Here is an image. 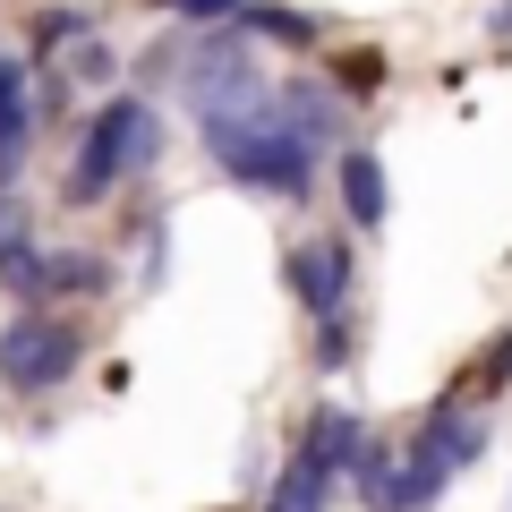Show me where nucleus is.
<instances>
[{"instance_id": "nucleus-1", "label": "nucleus", "mask_w": 512, "mask_h": 512, "mask_svg": "<svg viewBox=\"0 0 512 512\" xmlns=\"http://www.w3.org/2000/svg\"><path fill=\"white\" fill-rule=\"evenodd\" d=\"M197 137L239 188H265V197H308L316 188V146L274 111V86L239 111H197Z\"/></svg>"}, {"instance_id": "nucleus-2", "label": "nucleus", "mask_w": 512, "mask_h": 512, "mask_svg": "<svg viewBox=\"0 0 512 512\" xmlns=\"http://www.w3.org/2000/svg\"><path fill=\"white\" fill-rule=\"evenodd\" d=\"M154 154H163V120H154V103H146V94H111V103L86 120V137H77L69 205H103L128 171H154Z\"/></svg>"}, {"instance_id": "nucleus-3", "label": "nucleus", "mask_w": 512, "mask_h": 512, "mask_svg": "<svg viewBox=\"0 0 512 512\" xmlns=\"http://www.w3.org/2000/svg\"><path fill=\"white\" fill-rule=\"evenodd\" d=\"M359 453H367V427L350 419V410L325 402L308 427H299V444H291V461H282L265 512H325L333 504V478H350V461H359Z\"/></svg>"}, {"instance_id": "nucleus-4", "label": "nucleus", "mask_w": 512, "mask_h": 512, "mask_svg": "<svg viewBox=\"0 0 512 512\" xmlns=\"http://www.w3.org/2000/svg\"><path fill=\"white\" fill-rule=\"evenodd\" d=\"M180 94H188V111H239V103H256V94H265L256 43L239 35V26L188 43V52H180Z\"/></svg>"}, {"instance_id": "nucleus-5", "label": "nucleus", "mask_w": 512, "mask_h": 512, "mask_svg": "<svg viewBox=\"0 0 512 512\" xmlns=\"http://www.w3.org/2000/svg\"><path fill=\"white\" fill-rule=\"evenodd\" d=\"M77 325L69 316H18V325H0V384L9 393H52V384H69V367H77Z\"/></svg>"}, {"instance_id": "nucleus-6", "label": "nucleus", "mask_w": 512, "mask_h": 512, "mask_svg": "<svg viewBox=\"0 0 512 512\" xmlns=\"http://www.w3.org/2000/svg\"><path fill=\"white\" fill-rule=\"evenodd\" d=\"M282 282H291V299L325 325V316H342L350 308V239L333 231V239H299L291 256H282Z\"/></svg>"}, {"instance_id": "nucleus-7", "label": "nucleus", "mask_w": 512, "mask_h": 512, "mask_svg": "<svg viewBox=\"0 0 512 512\" xmlns=\"http://www.w3.org/2000/svg\"><path fill=\"white\" fill-rule=\"evenodd\" d=\"M274 111L308 137L316 154L342 146V86H325V77H291V86H274Z\"/></svg>"}, {"instance_id": "nucleus-8", "label": "nucleus", "mask_w": 512, "mask_h": 512, "mask_svg": "<svg viewBox=\"0 0 512 512\" xmlns=\"http://www.w3.org/2000/svg\"><path fill=\"white\" fill-rule=\"evenodd\" d=\"M94 291H111V265H103L94 248H52V256L35 248L26 299H94Z\"/></svg>"}, {"instance_id": "nucleus-9", "label": "nucleus", "mask_w": 512, "mask_h": 512, "mask_svg": "<svg viewBox=\"0 0 512 512\" xmlns=\"http://www.w3.org/2000/svg\"><path fill=\"white\" fill-rule=\"evenodd\" d=\"M419 453L436 461V470H470V461H487V419H478V410H427V427H419Z\"/></svg>"}, {"instance_id": "nucleus-10", "label": "nucleus", "mask_w": 512, "mask_h": 512, "mask_svg": "<svg viewBox=\"0 0 512 512\" xmlns=\"http://www.w3.org/2000/svg\"><path fill=\"white\" fill-rule=\"evenodd\" d=\"M26 146H35V103H26V69L0 52V188H18Z\"/></svg>"}, {"instance_id": "nucleus-11", "label": "nucleus", "mask_w": 512, "mask_h": 512, "mask_svg": "<svg viewBox=\"0 0 512 512\" xmlns=\"http://www.w3.org/2000/svg\"><path fill=\"white\" fill-rule=\"evenodd\" d=\"M342 205H350L359 231H384V214H393V197H384V163H376L367 146L342 154Z\"/></svg>"}, {"instance_id": "nucleus-12", "label": "nucleus", "mask_w": 512, "mask_h": 512, "mask_svg": "<svg viewBox=\"0 0 512 512\" xmlns=\"http://www.w3.org/2000/svg\"><path fill=\"white\" fill-rule=\"evenodd\" d=\"M26 274H35V222H26L18 188H0V282L26 299Z\"/></svg>"}, {"instance_id": "nucleus-13", "label": "nucleus", "mask_w": 512, "mask_h": 512, "mask_svg": "<svg viewBox=\"0 0 512 512\" xmlns=\"http://www.w3.org/2000/svg\"><path fill=\"white\" fill-rule=\"evenodd\" d=\"M239 35H248V43H299V52H308L325 26L299 18V9H239Z\"/></svg>"}, {"instance_id": "nucleus-14", "label": "nucleus", "mask_w": 512, "mask_h": 512, "mask_svg": "<svg viewBox=\"0 0 512 512\" xmlns=\"http://www.w3.org/2000/svg\"><path fill=\"white\" fill-rule=\"evenodd\" d=\"M77 35H94L86 9H43V18H35V52H43V60H52L60 43H77Z\"/></svg>"}, {"instance_id": "nucleus-15", "label": "nucleus", "mask_w": 512, "mask_h": 512, "mask_svg": "<svg viewBox=\"0 0 512 512\" xmlns=\"http://www.w3.org/2000/svg\"><path fill=\"white\" fill-rule=\"evenodd\" d=\"M77 77H86V86H111V77H120V52H111V43H94V35H77V60H69Z\"/></svg>"}, {"instance_id": "nucleus-16", "label": "nucleus", "mask_w": 512, "mask_h": 512, "mask_svg": "<svg viewBox=\"0 0 512 512\" xmlns=\"http://www.w3.org/2000/svg\"><path fill=\"white\" fill-rule=\"evenodd\" d=\"M316 359H325V367L350 359V316H325V333H316Z\"/></svg>"}, {"instance_id": "nucleus-17", "label": "nucleus", "mask_w": 512, "mask_h": 512, "mask_svg": "<svg viewBox=\"0 0 512 512\" xmlns=\"http://www.w3.org/2000/svg\"><path fill=\"white\" fill-rule=\"evenodd\" d=\"M154 9H171V18H231L239 0H154Z\"/></svg>"}, {"instance_id": "nucleus-18", "label": "nucleus", "mask_w": 512, "mask_h": 512, "mask_svg": "<svg viewBox=\"0 0 512 512\" xmlns=\"http://www.w3.org/2000/svg\"><path fill=\"white\" fill-rule=\"evenodd\" d=\"M495 35H504V43H512V9H495Z\"/></svg>"}]
</instances>
